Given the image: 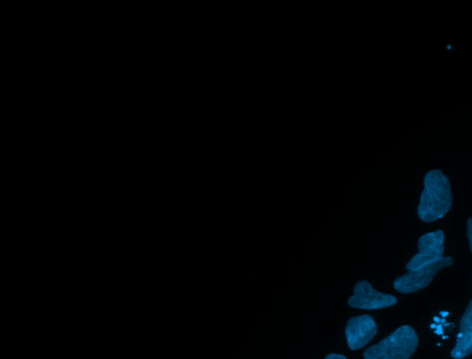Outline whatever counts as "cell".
<instances>
[{"mask_svg": "<svg viewBox=\"0 0 472 359\" xmlns=\"http://www.w3.org/2000/svg\"><path fill=\"white\" fill-rule=\"evenodd\" d=\"M348 346L351 350H359L367 345L377 335L375 320L366 316L349 319L346 329Z\"/></svg>", "mask_w": 472, "mask_h": 359, "instance_id": "8992f818", "label": "cell"}, {"mask_svg": "<svg viewBox=\"0 0 472 359\" xmlns=\"http://www.w3.org/2000/svg\"><path fill=\"white\" fill-rule=\"evenodd\" d=\"M452 264L453 259L450 256L443 257L437 262L418 269V271L409 272L406 275L400 277L394 281V288L403 294L417 292L430 285L441 269Z\"/></svg>", "mask_w": 472, "mask_h": 359, "instance_id": "3957f363", "label": "cell"}, {"mask_svg": "<svg viewBox=\"0 0 472 359\" xmlns=\"http://www.w3.org/2000/svg\"><path fill=\"white\" fill-rule=\"evenodd\" d=\"M325 359H347V356L340 354H329Z\"/></svg>", "mask_w": 472, "mask_h": 359, "instance_id": "9c48e42d", "label": "cell"}, {"mask_svg": "<svg viewBox=\"0 0 472 359\" xmlns=\"http://www.w3.org/2000/svg\"><path fill=\"white\" fill-rule=\"evenodd\" d=\"M452 202L448 177L440 170L429 171L424 178V189L418 207L419 217L428 223L437 221L449 213Z\"/></svg>", "mask_w": 472, "mask_h": 359, "instance_id": "6da1fadb", "label": "cell"}, {"mask_svg": "<svg viewBox=\"0 0 472 359\" xmlns=\"http://www.w3.org/2000/svg\"><path fill=\"white\" fill-rule=\"evenodd\" d=\"M419 345L415 330L404 326L378 344L367 348L365 359H409Z\"/></svg>", "mask_w": 472, "mask_h": 359, "instance_id": "7a4b0ae2", "label": "cell"}, {"mask_svg": "<svg viewBox=\"0 0 472 359\" xmlns=\"http://www.w3.org/2000/svg\"><path fill=\"white\" fill-rule=\"evenodd\" d=\"M396 303L394 296L376 291L367 281L358 282L354 296L348 300L350 307L368 310L388 308Z\"/></svg>", "mask_w": 472, "mask_h": 359, "instance_id": "5b68a950", "label": "cell"}, {"mask_svg": "<svg viewBox=\"0 0 472 359\" xmlns=\"http://www.w3.org/2000/svg\"><path fill=\"white\" fill-rule=\"evenodd\" d=\"M467 238L469 242L470 250L472 253V217L467 219Z\"/></svg>", "mask_w": 472, "mask_h": 359, "instance_id": "ba28073f", "label": "cell"}, {"mask_svg": "<svg viewBox=\"0 0 472 359\" xmlns=\"http://www.w3.org/2000/svg\"><path fill=\"white\" fill-rule=\"evenodd\" d=\"M444 243L445 235L442 231L421 236L418 242V253L406 265L408 271H418L441 260L444 257Z\"/></svg>", "mask_w": 472, "mask_h": 359, "instance_id": "277c9868", "label": "cell"}, {"mask_svg": "<svg viewBox=\"0 0 472 359\" xmlns=\"http://www.w3.org/2000/svg\"><path fill=\"white\" fill-rule=\"evenodd\" d=\"M472 353V299L469 302L459 325L457 344L451 352L455 359H462Z\"/></svg>", "mask_w": 472, "mask_h": 359, "instance_id": "52a82bcc", "label": "cell"}]
</instances>
